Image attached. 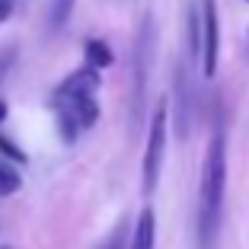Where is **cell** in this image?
<instances>
[{"mask_svg":"<svg viewBox=\"0 0 249 249\" xmlns=\"http://www.w3.org/2000/svg\"><path fill=\"white\" fill-rule=\"evenodd\" d=\"M185 38H189V58L198 61L201 58V16H198V7L185 10Z\"/></svg>","mask_w":249,"mask_h":249,"instance_id":"7","label":"cell"},{"mask_svg":"<svg viewBox=\"0 0 249 249\" xmlns=\"http://www.w3.org/2000/svg\"><path fill=\"white\" fill-rule=\"evenodd\" d=\"M246 32H249V29H246Z\"/></svg>","mask_w":249,"mask_h":249,"instance_id":"16","label":"cell"},{"mask_svg":"<svg viewBox=\"0 0 249 249\" xmlns=\"http://www.w3.org/2000/svg\"><path fill=\"white\" fill-rule=\"evenodd\" d=\"M224 195H227V138L217 131L208 141L205 163H201V182H198V211H195L198 249L217 246Z\"/></svg>","mask_w":249,"mask_h":249,"instance_id":"1","label":"cell"},{"mask_svg":"<svg viewBox=\"0 0 249 249\" xmlns=\"http://www.w3.org/2000/svg\"><path fill=\"white\" fill-rule=\"evenodd\" d=\"M246 3H249V0H246Z\"/></svg>","mask_w":249,"mask_h":249,"instance_id":"15","label":"cell"},{"mask_svg":"<svg viewBox=\"0 0 249 249\" xmlns=\"http://www.w3.org/2000/svg\"><path fill=\"white\" fill-rule=\"evenodd\" d=\"M99 71H93V67H80V71L67 73L64 80L58 83V89H54V96H64V99H77V96H96L99 93Z\"/></svg>","mask_w":249,"mask_h":249,"instance_id":"4","label":"cell"},{"mask_svg":"<svg viewBox=\"0 0 249 249\" xmlns=\"http://www.w3.org/2000/svg\"><path fill=\"white\" fill-rule=\"evenodd\" d=\"M106 249H122V246H118V236H115V243H112V246H106Z\"/></svg>","mask_w":249,"mask_h":249,"instance_id":"13","label":"cell"},{"mask_svg":"<svg viewBox=\"0 0 249 249\" xmlns=\"http://www.w3.org/2000/svg\"><path fill=\"white\" fill-rule=\"evenodd\" d=\"M166 124H169V99L160 96V103L150 118V134H147L144 147V166H141V179H144V195H154L157 182L163 173V160H166Z\"/></svg>","mask_w":249,"mask_h":249,"instance_id":"2","label":"cell"},{"mask_svg":"<svg viewBox=\"0 0 249 249\" xmlns=\"http://www.w3.org/2000/svg\"><path fill=\"white\" fill-rule=\"evenodd\" d=\"M201 77L211 80L217 73V54H220V16L217 0H201Z\"/></svg>","mask_w":249,"mask_h":249,"instance_id":"3","label":"cell"},{"mask_svg":"<svg viewBox=\"0 0 249 249\" xmlns=\"http://www.w3.org/2000/svg\"><path fill=\"white\" fill-rule=\"evenodd\" d=\"M0 249H10V246H0Z\"/></svg>","mask_w":249,"mask_h":249,"instance_id":"14","label":"cell"},{"mask_svg":"<svg viewBox=\"0 0 249 249\" xmlns=\"http://www.w3.org/2000/svg\"><path fill=\"white\" fill-rule=\"evenodd\" d=\"M10 13H13V3L10 0H0V22H7Z\"/></svg>","mask_w":249,"mask_h":249,"instance_id":"11","label":"cell"},{"mask_svg":"<svg viewBox=\"0 0 249 249\" xmlns=\"http://www.w3.org/2000/svg\"><path fill=\"white\" fill-rule=\"evenodd\" d=\"M83 54H87V67H93V71L112 67V61H115L112 48L103 42V38H87V45H83Z\"/></svg>","mask_w":249,"mask_h":249,"instance_id":"6","label":"cell"},{"mask_svg":"<svg viewBox=\"0 0 249 249\" xmlns=\"http://www.w3.org/2000/svg\"><path fill=\"white\" fill-rule=\"evenodd\" d=\"M157 243V217H154V208H141L138 220H134V230H131V243L128 249H154Z\"/></svg>","mask_w":249,"mask_h":249,"instance_id":"5","label":"cell"},{"mask_svg":"<svg viewBox=\"0 0 249 249\" xmlns=\"http://www.w3.org/2000/svg\"><path fill=\"white\" fill-rule=\"evenodd\" d=\"M0 157H7V160H13V163H26V160H29L26 150H19L7 134H0Z\"/></svg>","mask_w":249,"mask_h":249,"instance_id":"10","label":"cell"},{"mask_svg":"<svg viewBox=\"0 0 249 249\" xmlns=\"http://www.w3.org/2000/svg\"><path fill=\"white\" fill-rule=\"evenodd\" d=\"M19 185H22L19 173H16V169H10L7 163H0V198H7V195H13V192H19Z\"/></svg>","mask_w":249,"mask_h":249,"instance_id":"9","label":"cell"},{"mask_svg":"<svg viewBox=\"0 0 249 249\" xmlns=\"http://www.w3.org/2000/svg\"><path fill=\"white\" fill-rule=\"evenodd\" d=\"M73 7H77V0H52V7H48V29L58 32L67 26V19H71Z\"/></svg>","mask_w":249,"mask_h":249,"instance_id":"8","label":"cell"},{"mask_svg":"<svg viewBox=\"0 0 249 249\" xmlns=\"http://www.w3.org/2000/svg\"><path fill=\"white\" fill-rule=\"evenodd\" d=\"M3 118H7V103L0 99V122H3Z\"/></svg>","mask_w":249,"mask_h":249,"instance_id":"12","label":"cell"}]
</instances>
